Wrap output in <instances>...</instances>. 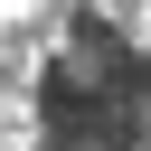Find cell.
<instances>
[{"instance_id": "obj_1", "label": "cell", "mask_w": 151, "mask_h": 151, "mask_svg": "<svg viewBox=\"0 0 151 151\" xmlns=\"http://www.w3.org/2000/svg\"><path fill=\"white\" fill-rule=\"evenodd\" d=\"M38 142L47 151H151V47L113 38L104 19H76V38L47 57V85H38Z\"/></svg>"}]
</instances>
